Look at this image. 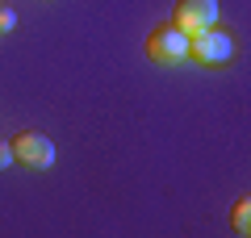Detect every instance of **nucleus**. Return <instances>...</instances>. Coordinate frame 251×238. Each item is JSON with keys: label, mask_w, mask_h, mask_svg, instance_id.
<instances>
[{"label": "nucleus", "mask_w": 251, "mask_h": 238, "mask_svg": "<svg viewBox=\"0 0 251 238\" xmlns=\"http://www.w3.org/2000/svg\"><path fill=\"white\" fill-rule=\"evenodd\" d=\"M230 226H234V234H247V230H251V201H247V196H243V201H234Z\"/></svg>", "instance_id": "obj_5"}, {"label": "nucleus", "mask_w": 251, "mask_h": 238, "mask_svg": "<svg viewBox=\"0 0 251 238\" xmlns=\"http://www.w3.org/2000/svg\"><path fill=\"white\" fill-rule=\"evenodd\" d=\"M147 54H151L155 63H163V67H176V63L188 59V38L180 34L176 25H155L151 38H147Z\"/></svg>", "instance_id": "obj_2"}, {"label": "nucleus", "mask_w": 251, "mask_h": 238, "mask_svg": "<svg viewBox=\"0 0 251 238\" xmlns=\"http://www.w3.org/2000/svg\"><path fill=\"white\" fill-rule=\"evenodd\" d=\"M188 54L197 63H205V67H218V63H226L234 54V42H230V34H222L218 25H209V29H201V34L188 38Z\"/></svg>", "instance_id": "obj_3"}, {"label": "nucleus", "mask_w": 251, "mask_h": 238, "mask_svg": "<svg viewBox=\"0 0 251 238\" xmlns=\"http://www.w3.org/2000/svg\"><path fill=\"white\" fill-rule=\"evenodd\" d=\"M172 25H176L184 38H193V34H201V29L218 25V0H176V9H172Z\"/></svg>", "instance_id": "obj_1"}, {"label": "nucleus", "mask_w": 251, "mask_h": 238, "mask_svg": "<svg viewBox=\"0 0 251 238\" xmlns=\"http://www.w3.org/2000/svg\"><path fill=\"white\" fill-rule=\"evenodd\" d=\"M13 25H17V13H13V9H0V29H13Z\"/></svg>", "instance_id": "obj_7"}, {"label": "nucleus", "mask_w": 251, "mask_h": 238, "mask_svg": "<svg viewBox=\"0 0 251 238\" xmlns=\"http://www.w3.org/2000/svg\"><path fill=\"white\" fill-rule=\"evenodd\" d=\"M13 155H17V163H25V167H50L54 163V142L46 138V134L38 130H25L13 138Z\"/></svg>", "instance_id": "obj_4"}, {"label": "nucleus", "mask_w": 251, "mask_h": 238, "mask_svg": "<svg viewBox=\"0 0 251 238\" xmlns=\"http://www.w3.org/2000/svg\"><path fill=\"white\" fill-rule=\"evenodd\" d=\"M9 163H17V155H13V142H9V138H0V171L9 167Z\"/></svg>", "instance_id": "obj_6"}]
</instances>
